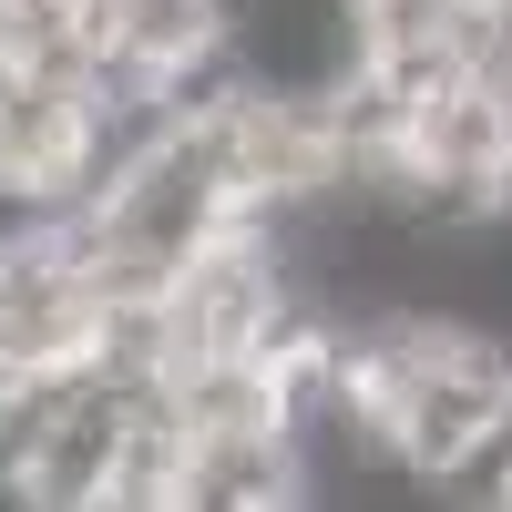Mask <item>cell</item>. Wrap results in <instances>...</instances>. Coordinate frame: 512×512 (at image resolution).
<instances>
[{
  "mask_svg": "<svg viewBox=\"0 0 512 512\" xmlns=\"http://www.w3.org/2000/svg\"><path fill=\"white\" fill-rule=\"evenodd\" d=\"M0 512H175V420L134 359L0 400Z\"/></svg>",
  "mask_w": 512,
  "mask_h": 512,
  "instance_id": "cell-3",
  "label": "cell"
},
{
  "mask_svg": "<svg viewBox=\"0 0 512 512\" xmlns=\"http://www.w3.org/2000/svg\"><path fill=\"white\" fill-rule=\"evenodd\" d=\"M103 62L134 82L144 103H175V93H205L246 62V21L256 0H82Z\"/></svg>",
  "mask_w": 512,
  "mask_h": 512,
  "instance_id": "cell-5",
  "label": "cell"
},
{
  "mask_svg": "<svg viewBox=\"0 0 512 512\" xmlns=\"http://www.w3.org/2000/svg\"><path fill=\"white\" fill-rule=\"evenodd\" d=\"M134 308H144L134 277L103 256V236L72 205H52V216L0 205V400L113 369L134 349Z\"/></svg>",
  "mask_w": 512,
  "mask_h": 512,
  "instance_id": "cell-4",
  "label": "cell"
},
{
  "mask_svg": "<svg viewBox=\"0 0 512 512\" xmlns=\"http://www.w3.org/2000/svg\"><path fill=\"white\" fill-rule=\"evenodd\" d=\"M328 297L297 267V226H246L144 287L134 359L164 410H318Z\"/></svg>",
  "mask_w": 512,
  "mask_h": 512,
  "instance_id": "cell-2",
  "label": "cell"
},
{
  "mask_svg": "<svg viewBox=\"0 0 512 512\" xmlns=\"http://www.w3.org/2000/svg\"><path fill=\"white\" fill-rule=\"evenodd\" d=\"M461 512H512V441L472 472V492H461Z\"/></svg>",
  "mask_w": 512,
  "mask_h": 512,
  "instance_id": "cell-6",
  "label": "cell"
},
{
  "mask_svg": "<svg viewBox=\"0 0 512 512\" xmlns=\"http://www.w3.org/2000/svg\"><path fill=\"white\" fill-rule=\"evenodd\" d=\"M318 431L338 461L420 502H461L512 441V328L461 297H369L328 308L318 338Z\"/></svg>",
  "mask_w": 512,
  "mask_h": 512,
  "instance_id": "cell-1",
  "label": "cell"
}]
</instances>
